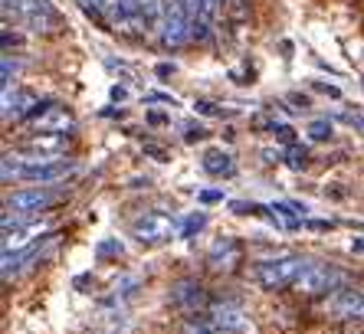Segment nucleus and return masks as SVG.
Returning <instances> with one entry per match:
<instances>
[{
  "label": "nucleus",
  "mask_w": 364,
  "mask_h": 334,
  "mask_svg": "<svg viewBox=\"0 0 364 334\" xmlns=\"http://www.w3.org/2000/svg\"><path fill=\"white\" fill-rule=\"evenodd\" d=\"M4 14L14 17L30 33H53L60 30V10L50 0H4Z\"/></svg>",
  "instance_id": "nucleus-1"
},
{
  "label": "nucleus",
  "mask_w": 364,
  "mask_h": 334,
  "mask_svg": "<svg viewBox=\"0 0 364 334\" xmlns=\"http://www.w3.org/2000/svg\"><path fill=\"white\" fill-rule=\"evenodd\" d=\"M305 266H309V259H302V256H276V259L256 262L253 279L259 289H266V292H279V289L296 285V279L302 276Z\"/></svg>",
  "instance_id": "nucleus-2"
},
{
  "label": "nucleus",
  "mask_w": 364,
  "mask_h": 334,
  "mask_svg": "<svg viewBox=\"0 0 364 334\" xmlns=\"http://www.w3.org/2000/svg\"><path fill=\"white\" fill-rule=\"evenodd\" d=\"M158 36L168 50H178L191 40V17H187L184 0H164V14L158 23Z\"/></svg>",
  "instance_id": "nucleus-3"
},
{
  "label": "nucleus",
  "mask_w": 364,
  "mask_h": 334,
  "mask_svg": "<svg viewBox=\"0 0 364 334\" xmlns=\"http://www.w3.org/2000/svg\"><path fill=\"white\" fill-rule=\"evenodd\" d=\"M105 23L115 33H125V36H138L141 30H148L141 0H109L105 4Z\"/></svg>",
  "instance_id": "nucleus-4"
},
{
  "label": "nucleus",
  "mask_w": 364,
  "mask_h": 334,
  "mask_svg": "<svg viewBox=\"0 0 364 334\" xmlns=\"http://www.w3.org/2000/svg\"><path fill=\"white\" fill-rule=\"evenodd\" d=\"M132 236H135L141 246H161V242L181 236V226H178V220L168 217V213H144V217H138L135 223H132Z\"/></svg>",
  "instance_id": "nucleus-5"
},
{
  "label": "nucleus",
  "mask_w": 364,
  "mask_h": 334,
  "mask_svg": "<svg viewBox=\"0 0 364 334\" xmlns=\"http://www.w3.org/2000/svg\"><path fill=\"white\" fill-rule=\"evenodd\" d=\"M341 282H345V272H338L335 266H328V262H309L302 269V276L296 279V289L305 295H322V292L338 289Z\"/></svg>",
  "instance_id": "nucleus-6"
},
{
  "label": "nucleus",
  "mask_w": 364,
  "mask_h": 334,
  "mask_svg": "<svg viewBox=\"0 0 364 334\" xmlns=\"http://www.w3.org/2000/svg\"><path fill=\"white\" fill-rule=\"evenodd\" d=\"M171 305L178 311H184V315H197V311L210 308L207 305V289L200 282H191V279H184V282H178L171 289Z\"/></svg>",
  "instance_id": "nucleus-7"
},
{
  "label": "nucleus",
  "mask_w": 364,
  "mask_h": 334,
  "mask_svg": "<svg viewBox=\"0 0 364 334\" xmlns=\"http://www.w3.org/2000/svg\"><path fill=\"white\" fill-rule=\"evenodd\" d=\"M56 193L53 190H17L7 197V213H20V217H33L40 210L53 207Z\"/></svg>",
  "instance_id": "nucleus-8"
},
{
  "label": "nucleus",
  "mask_w": 364,
  "mask_h": 334,
  "mask_svg": "<svg viewBox=\"0 0 364 334\" xmlns=\"http://www.w3.org/2000/svg\"><path fill=\"white\" fill-rule=\"evenodd\" d=\"M207 315H210L220 328H227L230 334H250V331H253L250 315H246L240 305H233V301H217V305H210V308H207Z\"/></svg>",
  "instance_id": "nucleus-9"
},
{
  "label": "nucleus",
  "mask_w": 364,
  "mask_h": 334,
  "mask_svg": "<svg viewBox=\"0 0 364 334\" xmlns=\"http://www.w3.org/2000/svg\"><path fill=\"white\" fill-rule=\"evenodd\" d=\"M331 318H364V289H338L325 301Z\"/></svg>",
  "instance_id": "nucleus-10"
},
{
  "label": "nucleus",
  "mask_w": 364,
  "mask_h": 334,
  "mask_svg": "<svg viewBox=\"0 0 364 334\" xmlns=\"http://www.w3.org/2000/svg\"><path fill=\"white\" fill-rule=\"evenodd\" d=\"M73 171V164L56 158H40V161H26L23 177L20 181H33V184H53V181H63V177Z\"/></svg>",
  "instance_id": "nucleus-11"
},
{
  "label": "nucleus",
  "mask_w": 364,
  "mask_h": 334,
  "mask_svg": "<svg viewBox=\"0 0 364 334\" xmlns=\"http://www.w3.org/2000/svg\"><path fill=\"white\" fill-rule=\"evenodd\" d=\"M237 262H240V242L233 239V236L217 239L210 246V252H207V266H210L213 272H230Z\"/></svg>",
  "instance_id": "nucleus-12"
},
{
  "label": "nucleus",
  "mask_w": 364,
  "mask_h": 334,
  "mask_svg": "<svg viewBox=\"0 0 364 334\" xmlns=\"http://www.w3.org/2000/svg\"><path fill=\"white\" fill-rule=\"evenodd\" d=\"M33 105H40V102L33 99L30 92H20V89H10V85H4V118H26L33 115Z\"/></svg>",
  "instance_id": "nucleus-13"
},
{
  "label": "nucleus",
  "mask_w": 364,
  "mask_h": 334,
  "mask_svg": "<svg viewBox=\"0 0 364 334\" xmlns=\"http://www.w3.org/2000/svg\"><path fill=\"white\" fill-rule=\"evenodd\" d=\"M43 233V223H30V226H17V230H7L4 233V249L17 252V249H26L36 236Z\"/></svg>",
  "instance_id": "nucleus-14"
},
{
  "label": "nucleus",
  "mask_w": 364,
  "mask_h": 334,
  "mask_svg": "<svg viewBox=\"0 0 364 334\" xmlns=\"http://www.w3.org/2000/svg\"><path fill=\"white\" fill-rule=\"evenodd\" d=\"M36 125H40L43 131H66V128H73V118H69L60 105L50 102V105L43 109V118H36Z\"/></svg>",
  "instance_id": "nucleus-15"
},
{
  "label": "nucleus",
  "mask_w": 364,
  "mask_h": 334,
  "mask_svg": "<svg viewBox=\"0 0 364 334\" xmlns=\"http://www.w3.org/2000/svg\"><path fill=\"white\" fill-rule=\"evenodd\" d=\"M203 171L207 174H213V177H227V174H233V158H230L227 151H207L203 154Z\"/></svg>",
  "instance_id": "nucleus-16"
},
{
  "label": "nucleus",
  "mask_w": 364,
  "mask_h": 334,
  "mask_svg": "<svg viewBox=\"0 0 364 334\" xmlns=\"http://www.w3.org/2000/svg\"><path fill=\"white\" fill-rule=\"evenodd\" d=\"M184 334H230V331L217 325L210 315H203V318H187V321H184Z\"/></svg>",
  "instance_id": "nucleus-17"
},
{
  "label": "nucleus",
  "mask_w": 364,
  "mask_h": 334,
  "mask_svg": "<svg viewBox=\"0 0 364 334\" xmlns=\"http://www.w3.org/2000/svg\"><path fill=\"white\" fill-rule=\"evenodd\" d=\"M63 144H66V138H63V131H53L50 138H46V134L40 131V138H33V141H30V148H33V151H40V154H46V158H50V154H56V151H60Z\"/></svg>",
  "instance_id": "nucleus-18"
},
{
  "label": "nucleus",
  "mask_w": 364,
  "mask_h": 334,
  "mask_svg": "<svg viewBox=\"0 0 364 334\" xmlns=\"http://www.w3.org/2000/svg\"><path fill=\"white\" fill-rule=\"evenodd\" d=\"M207 226V213L203 210H197V213H191V217L181 223V239H191V236H197Z\"/></svg>",
  "instance_id": "nucleus-19"
},
{
  "label": "nucleus",
  "mask_w": 364,
  "mask_h": 334,
  "mask_svg": "<svg viewBox=\"0 0 364 334\" xmlns=\"http://www.w3.org/2000/svg\"><path fill=\"white\" fill-rule=\"evenodd\" d=\"M141 10H144V20H148V30H158L164 14V0H141Z\"/></svg>",
  "instance_id": "nucleus-20"
},
{
  "label": "nucleus",
  "mask_w": 364,
  "mask_h": 334,
  "mask_svg": "<svg viewBox=\"0 0 364 334\" xmlns=\"http://www.w3.org/2000/svg\"><path fill=\"white\" fill-rule=\"evenodd\" d=\"M309 138H312V141H328V138H331V122H328V118L312 122V125H309Z\"/></svg>",
  "instance_id": "nucleus-21"
},
{
  "label": "nucleus",
  "mask_w": 364,
  "mask_h": 334,
  "mask_svg": "<svg viewBox=\"0 0 364 334\" xmlns=\"http://www.w3.org/2000/svg\"><path fill=\"white\" fill-rule=\"evenodd\" d=\"M76 4L89 17H105V4H109V0H76Z\"/></svg>",
  "instance_id": "nucleus-22"
},
{
  "label": "nucleus",
  "mask_w": 364,
  "mask_h": 334,
  "mask_svg": "<svg viewBox=\"0 0 364 334\" xmlns=\"http://www.w3.org/2000/svg\"><path fill=\"white\" fill-rule=\"evenodd\" d=\"M99 259H105V256H122V242L119 239H105V242H99Z\"/></svg>",
  "instance_id": "nucleus-23"
},
{
  "label": "nucleus",
  "mask_w": 364,
  "mask_h": 334,
  "mask_svg": "<svg viewBox=\"0 0 364 334\" xmlns=\"http://www.w3.org/2000/svg\"><path fill=\"white\" fill-rule=\"evenodd\" d=\"M305 158H309V154H305V148H289V167H305Z\"/></svg>",
  "instance_id": "nucleus-24"
},
{
  "label": "nucleus",
  "mask_w": 364,
  "mask_h": 334,
  "mask_svg": "<svg viewBox=\"0 0 364 334\" xmlns=\"http://www.w3.org/2000/svg\"><path fill=\"white\" fill-rule=\"evenodd\" d=\"M14 72H17V63H10V56H4V85L14 82Z\"/></svg>",
  "instance_id": "nucleus-25"
},
{
  "label": "nucleus",
  "mask_w": 364,
  "mask_h": 334,
  "mask_svg": "<svg viewBox=\"0 0 364 334\" xmlns=\"http://www.w3.org/2000/svg\"><path fill=\"white\" fill-rule=\"evenodd\" d=\"M223 193L220 190H200V203H220Z\"/></svg>",
  "instance_id": "nucleus-26"
},
{
  "label": "nucleus",
  "mask_w": 364,
  "mask_h": 334,
  "mask_svg": "<svg viewBox=\"0 0 364 334\" xmlns=\"http://www.w3.org/2000/svg\"><path fill=\"white\" fill-rule=\"evenodd\" d=\"M305 226H309V230H331V223H328V220H309V223H305Z\"/></svg>",
  "instance_id": "nucleus-27"
},
{
  "label": "nucleus",
  "mask_w": 364,
  "mask_h": 334,
  "mask_svg": "<svg viewBox=\"0 0 364 334\" xmlns=\"http://www.w3.org/2000/svg\"><path fill=\"white\" fill-rule=\"evenodd\" d=\"M112 99L122 102V99H125V89H119V85H115V89H112Z\"/></svg>",
  "instance_id": "nucleus-28"
},
{
  "label": "nucleus",
  "mask_w": 364,
  "mask_h": 334,
  "mask_svg": "<svg viewBox=\"0 0 364 334\" xmlns=\"http://www.w3.org/2000/svg\"><path fill=\"white\" fill-rule=\"evenodd\" d=\"M174 72V66H168V63H161V66H158V75H171Z\"/></svg>",
  "instance_id": "nucleus-29"
}]
</instances>
